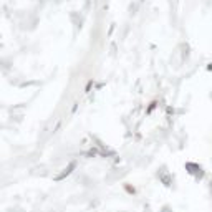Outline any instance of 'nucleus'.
I'll use <instances>...</instances> for the list:
<instances>
[]
</instances>
